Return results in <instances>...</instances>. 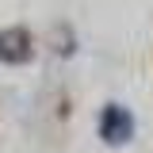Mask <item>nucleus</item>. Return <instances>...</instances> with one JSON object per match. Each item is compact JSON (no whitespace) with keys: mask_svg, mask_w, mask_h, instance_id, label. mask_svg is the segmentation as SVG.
I'll return each instance as SVG.
<instances>
[{"mask_svg":"<svg viewBox=\"0 0 153 153\" xmlns=\"http://www.w3.org/2000/svg\"><path fill=\"white\" fill-rule=\"evenodd\" d=\"M100 138L107 146H126L134 138V115L123 107V103H107L100 111Z\"/></svg>","mask_w":153,"mask_h":153,"instance_id":"f257e3e1","label":"nucleus"},{"mask_svg":"<svg viewBox=\"0 0 153 153\" xmlns=\"http://www.w3.org/2000/svg\"><path fill=\"white\" fill-rule=\"evenodd\" d=\"M0 61H8V65H23V61H31V35H27L23 27H8V31H0Z\"/></svg>","mask_w":153,"mask_h":153,"instance_id":"f03ea898","label":"nucleus"}]
</instances>
